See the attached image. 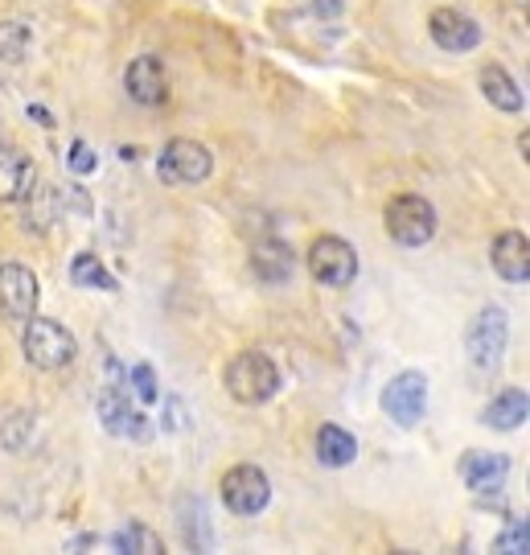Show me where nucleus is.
<instances>
[{
	"instance_id": "f257e3e1",
	"label": "nucleus",
	"mask_w": 530,
	"mask_h": 555,
	"mask_svg": "<svg viewBox=\"0 0 530 555\" xmlns=\"http://www.w3.org/2000/svg\"><path fill=\"white\" fill-rule=\"evenodd\" d=\"M222 383H227L231 399L247 403V408H259V403H268L280 391V371H275V362L268 354L243 350V354H235L227 362Z\"/></svg>"
},
{
	"instance_id": "f03ea898",
	"label": "nucleus",
	"mask_w": 530,
	"mask_h": 555,
	"mask_svg": "<svg viewBox=\"0 0 530 555\" xmlns=\"http://www.w3.org/2000/svg\"><path fill=\"white\" fill-rule=\"evenodd\" d=\"M21 350H25V358H29L38 371H62V366L75 362L79 341H75V334H70L66 325H59V321L29 318L25 321V334H21Z\"/></svg>"
},
{
	"instance_id": "7ed1b4c3",
	"label": "nucleus",
	"mask_w": 530,
	"mask_h": 555,
	"mask_svg": "<svg viewBox=\"0 0 530 555\" xmlns=\"http://www.w3.org/2000/svg\"><path fill=\"white\" fill-rule=\"evenodd\" d=\"M383 227L395 243L403 247H424L432 243L436 235V206L419 194H399V198L387 202V215H383Z\"/></svg>"
},
{
	"instance_id": "20e7f679",
	"label": "nucleus",
	"mask_w": 530,
	"mask_h": 555,
	"mask_svg": "<svg viewBox=\"0 0 530 555\" xmlns=\"http://www.w3.org/2000/svg\"><path fill=\"white\" fill-rule=\"evenodd\" d=\"M210 169H215L210 149H206V144H197V140H190V137L169 140L157 157V173L165 181H173V185H197V181L210 178Z\"/></svg>"
},
{
	"instance_id": "39448f33",
	"label": "nucleus",
	"mask_w": 530,
	"mask_h": 555,
	"mask_svg": "<svg viewBox=\"0 0 530 555\" xmlns=\"http://www.w3.org/2000/svg\"><path fill=\"white\" fill-rule=\"evenodd\" d=\"M506 337H510V321H506V309H481L469 325V337H465V346H469V358L477 371H497V362L506 354Z\"/></svg>"
},
{
	"instance_id": "423d86ee",
	"label": "nucleus",
	"mask_w": 530,
	"mask_h": 555,
	"mask_svg": "<svg viewBox=\"0 0 530 555\" xmlns=\"http://www.w3.org/2000/svg\"><path fill=\"white\" fill-rule=\"evenodd\" d=\"M309 276L325 288H350L358 276V251L337 235L316 238L309 247Z\"/></svg>"
},
{
	"instance_id": "0eeeda50",
	"label": "nucleus",
	"mask_w": 530,
	"mask_h": 555,
	"mask_svg": "<svg viewBox=\"0 0 530 555\" xmlns=\"http://www.w3.org/2000/svg\"><path fill=\"white\" fill-rule=\"evenodd\" d=\"M222 502L235 515H259L272 502V481L259 465H235L222 474Z\"/></svg>"
},
{
	"instance_id": "6e6552de",
	"label": "nucleus",
	"mask_w": 530,
	"mask_h": 555,
	"mask_svg": "<svg viewBox=\"0 0 530 555\" xmlns=\"http://www.w3.org/2000/svg\"><path fill=\"white\" fill-rule=\"evenodd\" d=\"M424 408H428V378L419 375V371H403V375H395L391 383L383 387V412H387L399 428L419 424Z\"/></svg>"
},
{
	"instance_id": "1a4fd4ad",
	"label": "nucleus",
	"mask_w": 530,
	"mask_h": 555,
	"mask_svg": "<svg viewBox=\"0 0 530 555\" xmlns=\"http://www.w3.org/2000/svg\"><path fill=\"white\" fill-rule=\"evenodd\" d=\"M38 276L21 263H0V313L9 321H29L38 313Z\"/></svg>"
},
{
	"instance_id": "9d476101",
	"label": "nucleus",
	"mask_w": 530,
	"mask_h": 555,
	"mask_svg": "<svg viewBox=\"0 0 530 555\" xmlns=\"http://www.w3.org/2000/svg\"><path fill=\"white\" fill-rule=\"evenodd\" d=\"M99 416L112 437H148V424L128 403V383H112L99 391Z\"/></svg>"
},
{
	"instance_id": "9b49d317",
	"label": "nucleus",
	"mask_w": 530,
	"mask_h": 555,
	"mask_svg": "<svg viewBox=\"0 0 530 555\" xmlns=\"http://www.w3.org/2000/svg\"><path fill=\"white\" fill-rule=\"evenodd\" d=\"M428 34L440 50H449V54H465L473 50L477 41H481V25L469 17V13H456V9H436L432 17H428Z\"/></svg>"
},
{
	"instance_id": "f8f14e48",
	"label": "nucleus",
	"mask_w": 530,
	"mask_h": 555,
	"mask_svg": "<svg viewBox=\"0 0 530 555\" xmlns=\"http://www.w3.org/2000/svg\"><path fill=\"white\" fill-rule=\"evenodd\" d=\"M124 87H128V95H132L137 103H144V107H157V103H165V95H169V75H165V62L153 59V54L137 59L128 70H124Z\"/></svg>"
},
{
	"instance_id": "ddd939ff",
	"label": "nucleus",
	"mask_w": 530,
	"mask_h": 555,
	"mask_svg": "<svg viewBox=\"0 0 530 555\" xmlns=\"http://www.w3.org/2000/svg\"><path fill=\"white\" fill-rule=\"evenodd\" d=\"M38 185L34 157H25L21 149H0V202H29Z\"/></svg>"
},
{
	"instance_id": "4468645a",
	"label": "nucleus",
	"mask_w": 530,
	"mask_h": 555,
	"mask_svg": "<svg viewBox=\"0 0 530 555\" xmlns=\"http://www.w3.org/2000/svg\"><path fill=\"white\" fill-rule=\"evenodd\" d=\"M506 474H510V461L502 453H481V449H473V453H465V461H461V477H465V486H469L473 494H497V490L506 486Z\"/></svg>"
},
{
	"instance_id": "2eb2a0df",
	"label": "nucleus",
	"mask_w": 530,
	"mask_h": 555,
	"mask_svg": "<svg viewBox=\"0 0 530 555\" xmlns=\"http://www.w3.org/2000/svg\"><path fill=\"white\" fill-rule=\"evenodd\" d=\"M490 259L502 280H510V284H527L530 280V238L522 231H506V235L493 238Z\"/></svg>"
},
{
	"instance_id": "dca6fc26",
	"label": "nucleus",
	"mask_w": 530,
	"mask_h": 555,
	"mask_svg": "<svg viewBox=\"0 0 530 555\" xmlns=\"http://www.w3.org/2000/svg\"><path fill=\"white\" fill-rule=\"evenodd\" d=\"M251 268H256L259 280L284 284V280H293V272H296L293 247H284L280 238H263V243L256 247V256H251Z\"/></svg>"
},
{
	"instance_id": "f3484780",
	"label": "nucleus",
	"mask_w": 530,
	"mask_h": 555,
	"mask_svg": "<svg viewBox=\"0 0 530 555\" xmlns=\"http://www.w3.org/2000/svg\"><path fill=\"white\" fill-rule=\"evenodd\" d=\"M527 416H530V399H527V391H518V387H506V391L486 408V424L497 428V433H514V428H522Z\"/></svg>"
},
{
	"instance_id": "a211bd4d",
	"label": "nucleus",
	"mask_w": 530,
	"mask_h": 555,
	"mask_svg": "<svg viewBox=\"0 0 530 555\" xmlns=\"http://www.w3.org/2000/svg\"><path fill=\"white\" fill-rule=\"evenodd\" d=\"M481 95H486L493 107H502V112H522V107H527V91H522L502 66H486V70H481Z\"/></svg>"
},
{
	"instance_id": "6ab92c4d",
	"label": "nucleus",
	"mask_w": 530,
	"mask_h": 555,
	"mask_svg": "<svg viewBox=\"0 0 530 555\" xmlns=\"http://www.w3.org/2000/svg\"><path fill=\"white\" fill-rule=\"evenodd\" d=\"M316 456H321V465L341 469V465H350L353 456H358V440H353L346 428L325 424V428H316Z\"/></svg>"
},
{
	"instance_id": "aec40b11",
	"label": "nucleus",
	"mask_w": 530,
	"mask_h": 555,
	"mask_svg": "<svg viewBox=\"0 0 530 555\" xmlns=\"http://www.w3.org/2000/svg\"><path fill=\"white\" fill-rule=\"evenodd\" d=\"M70 280L79 284V288H103V293H116V276L99 263V256L91 251H79L75 263H70Z\"/></svg>"
},
{
	"instance_id": "412c9836",
	"label": "nucleus",
	"mask_w": 530,
	"mask_h": 555,
	"mask_svg": "<svg viewBox=\"0 0 530 555\" xmlns=\"http://www.w3.org/2000/svg\"><path fill=\"white\" fill-rule=\"evenodd\" d=\"M112 547H116V552H140V555L165 552V547H160L157 531H148V527H140V522H132V527L116 531V535H112Z\"/></svg>"
},
{
	"instance_id": "4be33fe9",
	"label": "nucleus",
	"mask_w": 530,
	"mask_h": 555,
	"mask_svg": "<svg viewBox=\"0 0 530 555\" xmlns=\"http://www.w3.org/2000/svg\"><path fill=\"white\" fill-rule=\"evenodd\" d=\"M29 41H34V34L21 21H0V59L4 62L25 59L29 54Z\"/></svg>"
},
{
	"instance_id": "5701e85b",
	"label": "nucleus",
	"mask_w": 530,
	"mask_h": 555,
	"mask_svg": "<svg viewBox=\"0 0 530 555\" xmlns=\"http://www.w3.org/2000/svg\"><path fill=\"white\" fill-rule=\"evenodd\" d=\"M497 552H506V555H518V552H527L530 547V527H527V518H514L510 527L497 535V543H493Z\"/></svg>"
},
{
	"instance_id": "b1692460",
	"label": "nucleus",
	"mask_w": 530,
	"mask_h": 555,
	"mask_svg": "<svg viewBox=\"0 0 530 555\" xmlns=\"http://www.w3.org/2000/svg\"><path fill=\"white\" fill-rule=\"evenodd\" d=\"M132 391H137L140 403H153L157 399V375H153V366L140 362L137 371H132Z\"/></svg>"
},
{
	"instance_id": "393cba45",
	"label": "nucleus",
	"mask_w": 530,
	"mask_h": 555,
	"mask_svg": "<svg viewBox=\"0 0 530 555\" xmlns=\"http://www.w3.org/2000/svg\"><path fill=\"white\" fill-rule=\"evenodd\" d=\"M70 169H75V173H91V169H95V153H91L82 140H75V149H70Z\"/></svg>"
}]
</instances>
